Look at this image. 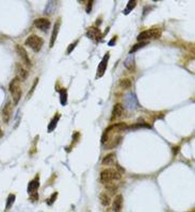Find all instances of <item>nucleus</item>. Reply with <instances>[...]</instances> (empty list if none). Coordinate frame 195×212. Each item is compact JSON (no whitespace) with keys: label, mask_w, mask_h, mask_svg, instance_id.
Here are the masks:
<instances>
[{"label":"nucleus","mask_w":195,"mask_h":212,"mask_svg":"<svg viewBox=\"0 0 195 212\" xmlns=\"http://www.w3.org/2000/svg\"><path fill=\"white\" fill-rule=\"evenodd\" d=\"M122 177V173L115 169H103L100 173V182L110 183L112 180H119Z\"/></svg>","instance_id":"obj_1"},{"label":"nucleus","mask_w":195,"mask_h":212,"mask_svg":"<svg viewBox=\"0 0 195 212\" xmlns=\"http://www.w3.org/2000/svg\"><path fill=\"white\" fill-rule=\"evenodd\" d=\"M9 90L12 95V97H13L14 104H17L19 99L21 98V88H20V81L16 77L10 82Z\"/></svg>","instance_id":"obj_2"},{"label":"nucleus","mask_w":195,"mask_h":212,"mask_svg":"<svg viewBox=\"0 0 195 212\" xmlns=\"http://www.w3.org/2000/svg\"><path fill=\"white\" fill-rule=\"evenodd\" d=\"M25 45L30 47L33 51L38 52L42 49L43 45H44V40L42 37H40V36L35 35V34H31V35L27 37V40L25 42Z\"/></svg>","instance_id":"obj_3"},{"label":"nucleus","mask_w":195,"mask_h":212,"mask_svg":"<svg viewBox=\"0 0 195 212\" xmlns=\"http://www.w3.org/2000/svg\"><path fill=\"white\" fill-rule=\"evenodd\" d=\"M161 36V30L158 28H153V29L144 30L138 35V41L140 42H148V40L153 38H159Z\"/></svg>","instance_id":"obj_4"},{"label":"nucleus","mask_w":195,"mask_h":212,"mask_svg":"<svg viewBox=\"0 0 195 212\" xmlns=\"http://www.w3.org/2000/svg\"><path fill=\"white\" fill-rule=\"evenodd\" d=\"M109 59H110V53L107 52V53L103 56L102 60H101V62L99 63V65H98V68H97V78H101V77L103 76V74L106 72Z\"/></svg>","instance_id":"obj_5"},{"label":"nucleus","mask_w":195,"mask_h":212,"mask_svg":"<svg viewBox=\"0 0 195 212\" xmlns=\"http://www.w3.org/2000/svg\"><path fill=\"white\" fill-rule=\"evenodd\" d=\"M15 49H16V52L18 53V56H20V59H21V61H23L24 63H25L27 66H30V65H31V60H30L29 56H28V52L26 51L25 48H24L21 45H16Z\"/></svg>","instance_id":"obj_6"},{"label":"nucleus","mask_w":195,"mask_h":212,"mask_svg":"<svg viewBox=\"0 0 195 212\" xmlns=\"http://www.w3.org/2000/svg\"><path fill=\"white\" fill-rule=\"evenodd\" d=\"M50 25H51V24H50V21L47 19V18H37V19L34 21V26H35L38 30L44 31V32L49 30Z\"/></svg>","instance_id":"obj_7"},{"label":"nucleus","mask_w":195,"mask_h":212,"mask_svg":"<svg viewBox=\"0 0 195 212\" xmlns=\"http://www.w3.org/2000/svg\"><path fill=\"white\" fill-rule=\"evenodd\" d=\"M86 35H88V37H90L91 40H93V41H95V42L100 41L103 36L102 34H101L99 28H96V27L89 28L88 32H86Z\"/></svg>","instance_id":"obj_8"},{"label":"nucleus","mask_w":195,"mask_h":212,"mask_svg":"<svg viewBox=\"0 0 195 212\" xmlns=\"http://www.w3.org/2000/svg\"><path fill=\"white\" fill-rule=\"evenodd\" d=\"M28 70L24 67L21 64H16V78H17L19 81H25L28 79Z\"/></svg>","instance_id":"obj_9"},{"label":"nucleus","mask_w":195,"mask_h":212,"mask_svg":"<svg viewBox=\"0 0 195 212\" xmlns=\"http://www.w3.org/2000/svg\"><path fill=\"white\" fill-rule=\"evenodd\" d=\"M12 112H13V108H12V102H7L5 107L2 109V120L5 124L10 122L12 117Z\"/></svg>","instance_id":"obj_10"},{"label":"nucleus","mask_w":195,"mask_h":212,"mask_svg":"<svg viewBox=\"0 0 195 212\" xmlns=\"http://www.w3.org/2000/svg\"><path fill=\"white\" fill-rule=\"evenodd\" d=\"M60 27H61V18H59L57 23L54 24V30H52V33H51V38H50V47H54V43H56V40L58 37V34H59V31H60Z\"/></svg>","instance_id":"obj_11"},{"label":"nucleus","mask_w":195,"mask_h":212,"mask_svg":"<svg viewBox=\"0 0 195 212\" xmlns=\"http://www.w3.org/2000/svg\"><path fill=\"white\" fill-rule=\"evenodd\" d=\"M123 114H124V107H123V104H116L114 107H113L111 120H116V118L121 117Z\"/></svg>","instance_id":"obj_12"},{"label":"nucleus","mask_w":195,"mask_h":212,"mask_svg":"<svg viewBox=\"0 0 195 212\" xmlns=\"http://www.w3.org/2000/svg\"><path fill=\"white\" fill-rule=\"evenodd\" d=\"M113 211L114 212H121L122 208H123V196H122L121 194L116 195L114 198V201H113Z\"/></svg>","instance_id":"obj_13"},{"label":"nucleus","mask_w":195,"mask_h":212,"mask_svg":"<svg viewBox=\"0 0 195 212\" xmlns=\"http://www.w3.org/2000/svg\"><path fill=\"white\" fill-rule=\"evenodd\" d=\"M122 140V137H114L112 139H109V140L106 142V148H113V147L117 146L119 144Z\"/></svg>","instance_id":"obj_14"},{"label":"nucleus","mask_w":195,"mask_h":212,"mask_svg":"<svg viewBox=\"0 0 195 212\" xmlns=\"http://www.w3.org/2000/svg\"><path fill=\"white\" fill-rule=\"evenodd\" d=\"M38 187H40V181L37 179H34V180L30 181V183L28 185V192H29V194L36 193Z\"/></svg>","instance_id":"obj_15"},{"label":"nucleus","mask_w":195,"mask_h":212,"mask_svg":"<svg viewBox=\"0 0 195 212\" xmlns=\"http://www.w3.org/2000/svg\"><path fill=\"white\" fill-rule=\"evenodd\" d=\"M124 65H125L126 68H128L129 70H132L135 68V56L133 54H130L127 59L124 62Z\"/></svg>","instance_id":"obj_16"},{"label":"nucleus","mask_w":195,"mask_h":212,"mask_svg":"<svg viewBox=\"0 0 195 212\" xmlns=\"http://www.w3.org/2000/svg\"><path fill=\"white\" fill-rule=\"evenodd\" d=\"M114 163H115V153L107 155V156L102 159L103 165H113Z\"/></svg>","instance_id":"obj_17"},{"label":"nucleus","mask_w":195,"mask_h":212,"mask_svg":"<svg viewBox=\"0 0 195 212\" xmlns=\"http://www.w3.org/2000/svg\"><path fill=\"white\" fill-rule=\"evenodd\" d=\"M99 201H100L101 205L105 206V207H108L111 203L110 196H109L107 193H100V195H99Z\"/></svg>","instance_id":"obj_18"},{"label":"nucleus","mask_w":195,"mask_h":212,"mask_svg":"<svg viewBox=\"0 0 195 212\" xmlns=\"http://www.w3.org/2000/svg\"><path fill=\"white\" fill-rule=\"evenodd\" d=\"M60 101L62 106H66L67 104V90L66 88H62L60 91Z\"/></svg>","instance_id":"obj_19"},{"label":"nucleus","mask_w":195,"mask_h":212,"mask_svg":"<svg viewBox=\"0 0 195 212\" xmlns=\"http://www.w3.org/2000/svg\"><path fill=\"white\" fill-rule=\"evenodd\" d=\"M137 3H138L137 0H130V1H128L127 5H126L125 12H124V13H125V14H128L130 11H132V10L135 9V7H137Z\"/></svg>","instance_id":"obj_20"},{"label":"nucleus","mask_w":195,"mask_h":212,"mask_svg":"<svg viewBox=\"0 0 195 212\" xmlns=\"http://www.w3.org/2000/svg\"><path fill=\"white\" fill-rule=\"evenodd\" d=\"M148 44V42H141V43H138V44H135V45H133L132 46V48L130 49V51H129V53L130 54H133L135 51H138V50L140 49V48H143V47H145L146 45Z\"/></svg>","instance_id":"obj_21"},{"label":"nucleus","mask_w":195,"mask_h":212,"mask_svg":"<svg viewBox=\"0 0 195 212\" xmlns=\"http://www.w3.org/2000/svg\"><path fill=\"white\" fill-rule=\"evenodd\" d=\"M14 201H15V195L14 194H10L9 197H8V201H7V205H5V209H10V208L13 206Z\"/></svg>","instance_id":"obj_22"},{"label":"nucleus","mask_w":195,"mask_h":212,"mask_svg":"<svg viewBox=\"0 0 195 212\" xmlns=\"http://www.w3.org/2000/svg\"><path fill=\"white\" fill-rule=\"evenodd\" d=\"M119 85L123 88H129L130 86H131V81H130V79L125 78V79H122L121 81H119Z\"/></svg>","instance_id":"obj_23"},{"label":"nucleus","mask_w":195,"mask_h":212,"mask_svg":"<svg viewBox=\"0 0 195 212\" xmlns=\"http://www.w3.org/2000/svg\"><path fill=\"white\" fill-rule=\"evenodd\" d=\"M60 118V115H58L57 116V118L54 117V120H51V123L49 124V126H48V130H49V132H51L52 130H54V128H56V126H57V124H58V120Z\"/></svg>","instance_id":"obj_24"},{"label":"nucleus","mask_w":195,"mask_h":212,"mask_svg":"<svg viewBox=\"0 0 195 212\" xmlns=\"http://www.w3.org/2000/svg\"><path fill=\"white\" fill-rule=\"evenodd\" d=\"M57 196H58V193H57V192H54V193H52V195L49 197L50 199H48V201H46V203H47V205L51 206L52 204H54V201L57 199Z\"/></svg>","instance_id":"obj_25"},{"label":"nucleus","mask_w":195,"mask_h":212,"mask_svg":"<svg viewBox=\"0 0 195 212\" xmlns=\"http://www.w3.org/2000/svg\"><path fill=\"white\" fill-rule=\"evenodd\" d=\"M78 43H79V41H78V40H77V41H75L74 43L70 44V47L67 48V53H70V52H72V50H74V49H75V47H76V45H77V44H78Z\"/></svg>","instance_id":"obj_26"},{"label":"nucleus","mask_w":195,"mask_h":212,"mask_svg":"<svg viewBox=\"0 0 195 212\" xmlns=\"http://www.w3.org/2000/svg\"><path fill=\"white\" fill-rule=\"evenodd\" d=\"M37 82H38V78H36L35 79V81H34V83H33V85H32V88H31V91H30L29 93H28V97H30L32 95V93H33V91L35 90V88H36V84H37Z\"/></svg>","instance_id":"obj_27"},{"label":"nucleus","mask_w":195,"mask_h":212,"mask_svg":"<svg viewBox=\"0 0 195 212\" xmlns=\"http://www.w3.org/2000/svg\"><path fill=\"white\" fill-rule=\"evenodd\" d=\"M31 195V198L33 199V201H36V199H38V194H37V192L36 193H33V194H30Z\"/></svg>","instance_id":"obj_28"},{"label":"nucleus","mask_w":195,"mask_h":212,"mask_svg":"<svg viewBox=\"0 0 195 212\" xmlns=\"http://www.w3.org/2000/svg\"><path fill=\"white\" fill-rule=\"evenodd\" d=\"M89 5H88V9H86V12H88V13H90L91 12V8H92V5H93V2H94V1H89Z\"/></svg>","instance_id":"obj_29"},{"label":"nucleus","mask_w":195,"mask_h":212,"mask_svg":"<svg viewBox=\"0 0 195 212\" xmlns=\"http://www.w3.org/2000/svg\"><path fill=\"white\" fill-rule=\"evenodd\" d=\"M115 41H116V36H115V37H113L112 40L109 42V46H113V43H114Z\"/></svg>","instance_id":"obj_30"},{"label":"nucleus","mask_w":195,"mask_h":212,"mask_svg":"<svg viewBox=\"0 0 195 212\" xmlns=\"http://www.w3.org/2000/svg\"><path fill=\"white\" fill-rule=\"evenodd\" d=\"M3 137V131L1 130V128H0V138H2Z\"/></svg>","instance_id":"obj_31"}]
</instances>
